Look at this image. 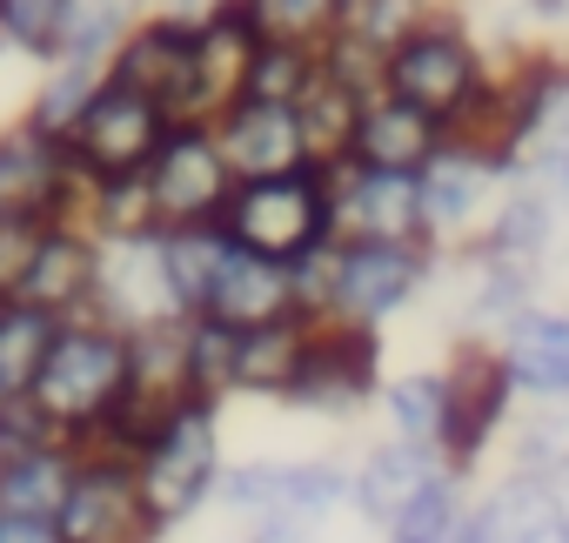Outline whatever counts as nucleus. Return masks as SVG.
<instances>
[{"mask_svg":"<svg viewBox=\"0 0 569 543\" xmlns=\"http://www.w3.org/2000/svg\"><path fill=\"white\" fill-rule=\"evenodd\" d=\"M476 483L449 470L442 450L376 436L362 456H349V516L376 536H442L469 516Z\"/></svg>","mask_w":569,"mask_h":543,"instance_id":"nucleus-4","label":"nucleus"},{"mask_svg":"<svg viewBox=\"0 0 569 543\" xmlns=\"http://www.w3.org/2000/svg\"><path fill=\"white\" fill-rule=\"evenodd\" d=\"M114 81L141 88V95L161 101L174 121H214L208 75H201V34H194V28H174V21L141 14L134 34L114 48Z\"/></svg>","mask_w":569,"mask_h":543,"instance_id":"nucleus-15","label":"nucleus"},{"mask_svg":"<svg viewBox=\"0 0 569 543\" xmlns=\"http://www.w3.org/2000/svg\"><path fill=\"white\" fill-rule=\"evenodd\" d=\"M442 376H449V436H442V456L456 476H482L489 450L509 443L516 416H522V389L496 349V336H449L442 349Z\"/></svg>","mask_w":569,"mask_h":543,"instance_id":"nucleus-8","label":"nucleus"},{"mask_svg":"<svg viewBox=\"0 0 569 543\" xmlns=\"http://www.w3.org/2000/svg\"><path fill=\"white\" fill-rule=\"evenodd\" d=\"M234 181L241 175L228 168L214 121H174V135L148 161V188H154L161 228H221V208H228Z\"/></svg>","mask_w":569,"mask_h":543,"instance_id":"nucleus-13","label":"nucleus"},{"mask_svg":"<svg viewBox=\"0 0 569 543\" xmlns=\"http://www.w3.org/2000/svg\"><path fill=\"white\" fill-rule=\"evenodd\" d=\"M54 336H61V316L34 309V303H21V296L0 303V396H28V389H34V376H41Z\"/></svg>","mask_w":569,"mask_h":543,"instance_id":"nucleus-28","label":"nucleus"},{"mask_svg":"<svg viewBox=\"0 0 569 543\" xmlns=\"http://www.w3.org/2000/svg\"><path fill=\"white\" fill-rule=\"evenodd\" d=\"M529 181H542L549 195H556V208L569 215V128H556L536 155H529V168H522Z\"/></svg>","mask_w":569,"mask_h":543,"instance_id":"nucleus-35","label":"nucleus"},{"mask_svg":"<svg viewBox=\"0 0 569 543\" xmlns=\"http://www.w3.org/2000/svg\"><path fill=\"white\" fill-rule=\"evenodd\" d=\"M81 221H88L101 241H141V235H168V228H161V208H154V188H148V175L88 181V195H81Z\"/></svg>","mask_w":569,"mask_h":543,"instance_id":"nucleus-29","label":"nucleus"},{"mask_svg":"<svg viewBox=\"0 0 569 543\" xmlns=\"http://www.w3.org/2000/svg\"><path fill=\"white\" fill-rule=\"evenodd\" d=\"M214 510L234 523V543H316L349 510L342 456H241L221 476Z\"/></svg>","mask_w":569,"mask_h":543,"instance_id":"nucleus-3","label":"nucleus"},{"mask_svg":"<svg viewBox=\"0 0 569 543\" xmlns=\"http://www.w3.org/2000/svg\"><path fill=\"white\" fill-rule=\"evenodd\" d=\"M316 323L322 316H281V323H261V329H234V356H228V403H289L302 363H309V343H316Z\"/></svg>","mask_w":569,"mask_h":543,"instance_id":"nucleus-22","label":"nucleus"},{"mask_svg":"<svg viewBox=\"0 0 569 543\" xmlns=\"http://www.w3.org/2000/svg\"><path fill=\"white\" fill-rule=\"evenodd\" d=\"M128 383H134V336L101 316H74V323H61L28 403L48 416L54 436L88 450V436L108 423V409L128 396Z\"/></svg>","mask_w":569,"mask_h":543,"instance_id":"nucleus-6","label":"nucleus"},{"mask_svg":"<svg viewBox=\"0 0 569 543\" xmlns=\"http://www.w3.org/2000/svg\"><path fill=\"white\" fill-rule=\"evenodd\" d=\"M108 61H81V55H61V61H48V68H34V81H28V101H21V115L28 121H41L48 135H74L81 128V115H88V101L108 88Z\"/></svg>","mask_w":569,"mask_h":543,"instance_id":"nucleus-27","label":"nucleus"},{"mask_svg":"<svg viewBox=\"0 0 569 543\" xmlns=\"http://www.w3.org/2000/svg\"><path fill=\"white\" fill-rule=\"evenodd\" d=\"M336 168V228L369 235V241H429L422 235V181L362 168V161H329Z\"/></svg>","mask_w":569,"mask_h":543,"instance_id":"nucleus-20","label":"nucleus"},{"mask_svg":"<svg viewBox=\"0 0 569 543\" xmlns=\"http://www.w3.org/2000/svg\"><path fill=\"white\" fill-rule=\"evenodd\" d=\"M61 21L68 0H0V48L21 68H48L61 55Z\"/></svg>","mask_w":569,"mask_h":543,"instance_id":"nucleus-33","label":"nucleus"},{"mask_svg":"<svg viewBox=\"0 0 569 543\" xmlns=\"http://www.w3.org/2000/svg\"><path fill=\"white\" fill-rule=\"evenodd\" d=\"M74 463H81V443H68V436H48L34 450H8L0 456V516H54Z\"/></svg>","mask_w":569,"mask_h":543,"instance_id":"nucleus-26","label":"nucleus"},{"mask_svg":"<svg viewBox=\"0 0 569 543\" xmlns=\"http://www.w3.org/2000/svg\"><path fill=\"white\" fill-rule=\"evenodd\" d=\"M148 8L141 0H68V21H61V55H81V61H108L114 68V48L134 34ZM54 55V61H61Z\"/></svg>","mask_w":569,"mask_h":543,"instance_id":"nucleus-31","label":"nucleus"},{"mask_svg":"<svg viewBox=\"0 0 569 543\" xmlns=\"http://www.w3.org/2000/svg\"><path fill=\"white\" fill-rule=\"evenodd\" d=\"M469 536L476 543H569V490L502 470L489 490H476Z\"/></svg>","mask_w":569,"mask_h":543,"instance_id":"nucleus-21","label":"nucleus"},{"mask_svg":"<svg viewBox=\"0 0 569 543\" xmlns=\"http://www.w3.org/2000/svg\"><path fill=\"white\" fill-rule=\"evenodd\" d=\"M322 68H329V48L261 41V48H254V61H248V88H241V95H254V101H281V108H302V101L316 95Z\"/></svg>","mask_w":569,"mask_h":543,"instance_id":"nucleus-30","label":"nucleus"},{"mask_svg":"<svg viewBox=\"0 0 569 543\" xmlns=\"http://www.w3.org/2000/svg\"><path fill=\"white\" fill-rule=\"evenodd\" d=\"M422 181V235L429 248H462L482 235V221L496 215V201L509 195L516 168L489 148V141H469V135H449V148L416 175Z\"/></svg>","mask_w":569,"mask_h":543,"instance_id":"nucleus-10","label":"nucleus"},{"mask_svg":"<svg viewBox=\"0 0 569 543\" xmlns=\"http://www.w3.org/2000/svg\"><path fill=\"white\" fill-rule=\"evenodd\" d=\"M449 148V128L429 115V108H416V101H402V95H369L362 101V121H356V135H349V155L342 161H362V168H389V175H422L436 155Z\"/></svg>","mask_w":569,"mask_h":543,"instance_id":"nucleus-23","label":"nucleus"},{"mask_svg":"<svg viewBox=\"0 0 569 543\" xmlns=\"http://www.w3.org/2000/svg\"><path fill=\"white\" fill-rule=\"evenodd\" d=\"M101 255H108V241H101L81 215L41 221V235H34V248H28V268H21V289H14V296L34 303V309H48V316H61V323L94 316Z\"/></svg>","mask_w":569,"mask_h":543,"instance_id":"nucleus-16","label":"nucleus"},{"mask_svg":"<svg viewBox=\"0 0 569 543\" xmlns=\"http://www.w3.org/2000/svg\"><path fill=\"white\" fill-rule=\"evenodd\" d=\"M214 135H221V155H228V168L241 181H254V175H289V168H309L316 161V141H309L302 108H281V101L234 95L214 115Z\"/></svg>","mask_w":569,"mask_h":543,"instance_id":"nucleus-17","label":"nucleus"},{"mask_svg":"<svg viewBox=\"0 0 569 543\" xmlns=\"http://www.w3.org/2000/svg\"><path fill=\"white\" fill-rule=\"evenodd\" d=\"M54 530H61V543H161L148 523L134 463L108 456V450H81L68 496L54 510Z\"/></svg>","mask_w":569,"mask_h":543,"instance_id":"nucleus-14","label":"nucleus"},{"mask_svg":"<svg viewBox=\"0 0 569 543\" xmlns=\"http://www.w3.org/2000/svg\"><path fill=\"white\" fill-rule=\"evenodd\" d=\"M496 75H502V55L489 48L482 21L462 8V0H442L409 41H396L382 55V88L416 101V108H429L449 135H462L489 108Z\"/></svg>","mask_w":569,"mask_h":543,"instance_id":"nucleus-2","label":"nucleus"},{"mask_svg":"<svg viewBox=\"0 0 569 543\" xmlns=\"http://www.w3.org/2000/svg\"><path fill=\"white\" fill-rule=\"evenodd\" d=\"M522 403H556L569 396V303H529L502 336H496Z\"/></svg>","mask_w":569,"mask_h":543,"instance_id":"nucleus-24","label":"nucleus"},{"mask_svg":"<svg viewBox=\"0 0 569 543\" xmlns=\"http://www.w3.org/2000/svg\"><path fill=\"white\" fill-rule=\"evenodd\" d=\"M88 175L61 135H48L28 115L0 121V215L8 221H68L81 215Z\"/></svg>","mask_w":569,"mask_h":543,"instance_id":"nucleus-11","label":"nucleus"},{"mask_svg":"<svg viewBox=\"0 0 569 543\" xmlns=\"http://www.w3.org/2000/svg\"><path fill=\"white\" fill-rule=\"evenodd\" d=\"M34 235H41V221H8V215H0V303L21 289V268H28Z\"/></svg>","mask_w":569,"mask_h":543,"instance_id":"nucleus-36","label":"nucleus"},{"mask_svg":"<svg viewBox=\"0 0 569 543\" xmlns=\"http://www.w3.org/2000/svg\"><path fill=\"white\" fill-rule=\"evenodd\" d=\"M389 383V329H362V323H316V343H309V363L289 389L296 416H316V423H356L376 409Z\"/></svg>","mask_w":569,"mask_h":543,"instance_id":"nucleus-9","label":"nucleus"},{"mask_svg":"<svg viewBox=\"0 0 569 543\" xmlns=\"http://www.w3.org/2000/svg\"><path fill=\"white\" fill-rule=\"evenodd\" d=\"M382 543H476V536H469V516H462V523L442 530V536H382Z\"/></svg>","mask_w":569,"mask_h":543,"instance_id":"nucleus-40","label":"nucleus"},{"mask_svg":"<svg viewBox=\"0 0 569 543\" xmlns=\"http://www.w3.org/2000/svg\"><path fill=\"white\" fill-rule=\"evenodd\" d=\"M228 463H234V456H228V403L188 396V403L154 430V443L134 456L141 503H148V523H154L161 543L181 536L194 516L214 510Z\"/></svg>","mask_w":569,"mask_h":543,"instance_id":"nucleus-5","label":"nucleus"},{"mask_svg":"<svg viewBox=\"0 0 569 543\" xmlns=\"http://www.w3.org/2000/svg\"><path fill=\"white\" fill-rule=\"evenodd\" d=\"M168 135H174V115L161 101H148L141 88L108 75V88L88 101V115L68 135V148H74L88 181H114V175H148V161L161 155Z\"/></svg>","mask_w":569,"mask_h":543,"instance_id":"nucleus-12","label":"nucleus"},{"mask_svg":"<svg viewBox=\"0 0 569 543\" xmlns=\"http://www.w3.org/2000/svg\"><path fill=\"white\" fill-rule=\"evenodd\" d=\"M0 543H61L54 516H0Z\"/></svg>","mask_w":569,"mask_h":543,"instance_id":"nucleus-39","label":"nucleus"},{"mask_svg":"<svg viewBox=\"0 0 569 543\" xmlns=\"http://www.w3.org/2000/svg\"><path fill=\"white\" fill-rule=\"evenodd\" d=\"M296 283H302V309L309 316L389 329L396 316H409L442 283V248H429V241L336 235V248H322L316 261L296 268Z\"/></svg>","mask_w":569,"mask_h":543,"instance_id":"nucleus-1","label":"nucleus"},{"mask_svg":"<svg viewBox=\"0 0 569 543\" xmlns=\"http://www.w3.org/2000/svg\"><path fill=\"white\" fill-rule=\"evenodd\" d=\"M94 316L141 336L154 323H181L174 283H168V261H161V235L141 241H108L101 255V289H94Z\"/></svg>","mask_w":569,"mask_h":543,"instance_id":"nucleus-18","label":"nucleus"},{"mask_svg":"<svg viewBox=\"0 0 569 543\" xmlns=\"http://www.w3.org/2000/svg\"><path fill=\"white\" fill-rule=\"evenodd\" d=\"M208 323L221 329H261V323H281V316H309L302 309V283L289 261H268V255H248V248H221V268L208 283V303H201Z\"/></svg>","mask_w":569,"mask_h":543,"instance_id":"nucleus-19","label":"nucleus"},{"mask_svg":"<svg viewBox=\"0 0 569 543\" xmlns=\"http://www.w3.org/2000/svg\"><path fill=\"white\" fill-rule=\"evenodd\" d=\"M376 416H382V436L442 450V436H449V376H442V363L389 369V383L376 396Z\"/></svg>","mask_w":569,"mask_h":543,"instance_id":"nucleus-25","label":"nucleus"},{"mask_svg":"<svg viewBox=\"0 0 569 543\" xmlns=\"http://www.w3.org/2000/svg\"><path fill=\"white\" fill-rule=\"evenodd\" d=\"M261 41H302V48H329L342 28V0H241Z\"/></svg>","mask_w":569,"mask_h":543,"instance_id":"nucleus-34","label":"nucleus"},{"mask_svg":"<svg viewBox=\"0 0 569 543\" xmlns=\"http://www.w3.org/2000/svg\"><path fill=\"white\" fill-rule=\"evenodd\" d=\"M221 235L248 255H268V261H316L322 248H336V168L329 161H309V168H289V175H254V181H234L228 208H221Z\"/></svg>","mask_w":569,"mask_h":543,"instance_id":"nucleus-7","label":"nucleus"},{"mask_svg":"<svg viewBox=\"0 0 569 543\" xmlns=\"http://www.w3.org/2000/svg\"><path fill=\"white\" fill-rule=\"evenodd\" d=\"M141 8L154 14V21H174V28H214L221 14H234L241 8V0H141Z\"/></svg>","mask_w":569,"mask_h":543,"instance_id":"nucleus-37","label":"nucleus"},{"mask_svg":"<svg viewBox=\"0 0 569 543\" xmlns=\"http://www.w3.org/2000/svg\"><path fill=\"white\" fill-rule=\"evenodd\" d=\"M442 0H342V28L336 41H356L369 55H389L396 41H409Z\"/></svg>","mask_w":569,"mask_h":543,"instance_id":"nucleus-32","label":"nucleus"},{"mask_svg":"<svg viewBox=\"0 0 569 543\" xmlns=\"http://www.w3.org/2000/svg\"><path fill=\"white\" fill-rule=\"evenodd\" d=\"M509 14L529 34H569V0H509Z\"/></svg>","mask_w":569,"mask_h":543,"instance_id":"nucleus-38","label":"nucleus"}]
</instances>
